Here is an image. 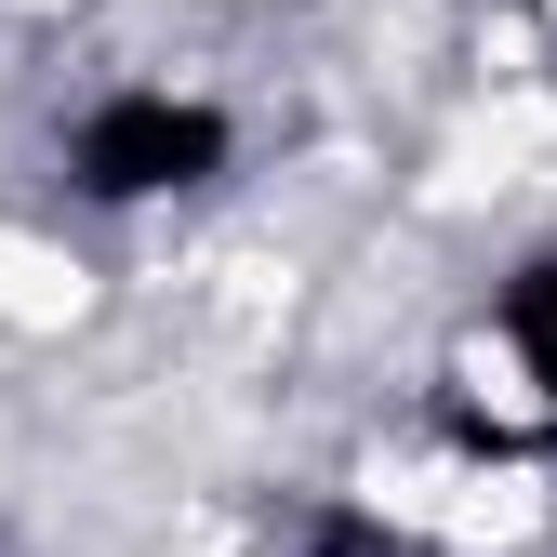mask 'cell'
I'll use <instances>...</instances> for the list:
<instances>
[{
  "label": "cell",
  "mask_w": 557,
  "mask_h": 557,
  "mask_svg": "<svg viewBox=\"0 0 557 557\" xmlns=\"http://www.w3.org/2000/svg\"><path fill=\"white\" fill-rule=\"evenodd\" d=\"M66 173H81L94 199H186V186L226 173V120L199 107V94L133 81V94H107L81 133H66Z\"/></svg>",
  "instance_id": "cell-1"
},
{
  "label": "cell",
  "mask_w": 557,
  "mask_h": 557,
  "mask_svg": "<svg viewBox=\"0 0 557 557\" xmlns=\"http://www.w3.org/2000/svg\"><path fill=\"white\" fill-rule=\"evenodd\" d=\"M505 345H518L531 398L557 411V252H544V265H518V293H505Z\"/></svg>",
  "instance_id": "cell-2"
}]
</instances>
